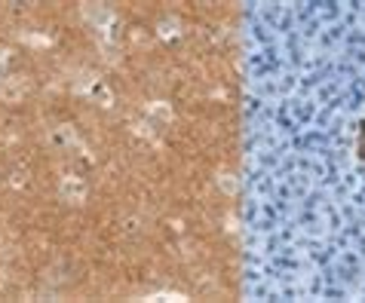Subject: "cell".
Returning a JSON list of instances; mask_svg holds the SVG:
<instances>
[{
    "label": "cell",
    "instance_id": "6da1fadb",
    "mask_svg": "<svg viewBox=\"0 0 365 303\" xmlns=\"http://www.w3.org/2000/svg\"><path fill=\"white\" fill-rule=\"evenodd\" d=\"M362 156H365V144H362Z\"/></svg>",
    "mask_w": 365,
    "mask_h": 303
}]
</instances>
